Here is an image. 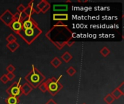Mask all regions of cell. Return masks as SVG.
Instances as JSON below:
<instances>
[{"instance_id": "obj_1", "label": "cell", "mask_w": 124, "mask_h": 104, "mask_svg": "<svg viewBox=\"0 0 124 104\" xmlns=\"http://www.w3.org/2000/svg\"><path fill=\"white\" fill-rule=\"evenodd\" d=\"M46 38L59 50L62 49L68 42L73 39V33L62 22H58L46 33Z\"/></svg>"}, {"instance_id": "obj_2", "label": "cell", "mask_w": 124, "mask_h": 104, "mask_svg": "<svg viewBox=\"0 0 124 104\" xmlns=\"http://www.w3.org/2000/svg\"><path fill=\"white\" fill-rule=\"evenodd\" d=\"M41 33L42 30L39 27V25H36L31 28H22L17 34L19 35L26 43L30 45L33 43Z\"/></svg>"}, {"instance_id": "obj_3", "label": "cell", "mask_w": 124, "mask_h": 104, "mask_svg": "<svg viewBox=\"0 0 124 104\" xmlns=\"http://www.w3.org/2000/svg\"><path fill=\"white\" fill-rule=\"evenodd\" d=\"M25 80L32 87V88H37L43 82L45 81L46 77L33 64L32 69L25 75Z\"/></svg>"}, {"instance_id": "obj_4", "label": "cell", "mask_w": 124, "mask_h": 104, "mask_svg": "<svg viewBox=\"0 0 124 104\" xmlns=\"http://www.w3.org/2000/svg\"><path fill=\"white\" fill-rule=\"evenodd\" d=\"M62 77V75H60L57 79L55 77H52L48 79L46 81H45L47 85V91L52 96H56L63 88V85L60 82Z\"/></svg>"}, {"instance_id": "obj_5", "label": "cell", "mask_w": 124, "mask_h": 104, "mask_svg": "<svg viewBox=\"0 0 124 104\" xmlns=\"http://www.w3.org/2000/svg\"><path fill=\"white\" fill-rule=\"evenodd\" d=\"M22 78L20 77L19 80L17 82H15L12 83L7 90L6 92L9 95V96H15V97H20L22 95L21 90H20V81Z\"/></svg>"}, {"instance_id": "obj_6", "label": "cell", "mask_w": 124, "mask_h": 104, "mask_svg": "<svg viewBox=\"0 0 124 104\" xmlns=\"http://www.w3.org/2000/svg\"><path fill=\"white\" fill-rule=\"evenodd\" d=\"M0 20L4 23V25L9 27L12 22L14 21L13 14L10 12V10L7 9L5 12H4V13H2V14L0 15Z\"/></svg>"}, {"instance_id": "obj_7", "label": "cell", "mask_w": 124, "mask_h": 104, "mask_svg": "<svg viewBox=\"0 0 124 104\" xmlns=\"http://www.w3.org/2000/svg\"><path fill=\"white\" fill-rule=\"evenodd\" d=\"M28 17H31L33 14H39L40 11L36 8V7L34 6V1H31L28 3V6L25 7V9L23 12Z\"/></svg>"}, {"instance_id": "obj_8", "label": "cell", "mask_w": 124, "mask_h": 104, "mask_svg": "<svg viewBox=\"0 0 124 104\" xmlns=\"http://www.w3.org/2000/svg\"><path fill=\"white\" fill-rule=\"evenodd\" d=\"M36 25H39L38 23L32 17H28L23 22V28H33Z\"/></svg>"}, {"instance_id": "obj_9", "label": "cell", "mask_w": 124, "mask_h": 104, "mask_svg": "<svg viewBox=\"0 0 124 104\" xmlns=\"http://www.w3.org/2000/svg\"><path fill=\"white\" fill-rule=\"evenodd\" d=\"M12 30H13L15 33H17L23 28V22L21 20H15L12 22L10 26L9 27Z\"/></svg>"}, {"instance_id": "obj_10", "label": "cell", "mask_w": 124, "mask_h": 104, "mask_svg": "<svg viewBox=\"0 0 124 104\" xmlns=\"http://www.w3.org/2000/svg\"><path fill=\"white\" fill-rule=\"evenodd\" d=\"M53 20L57 22H62L68 20V14L66 13H54L53 14Z\"/></svg>"}, {"instance_id": "obj_11", "label": "cell", "mask_w": 124, "mask_h": 104, "mask_svg": "<svg viewBox=\"0 0 124 104\" xmlns=\"http://www.w3.org/2000/svg\"><path fill=\"white\" fill-rule=\"evenodd\" d=\"M20 90H21L22 94L25 96H28L31 93V91L33 90V88L28 83H25L22 86H20Z\"/></svg>"}, {"instance_id": "obj_12", "label": "cell", "mask_w": 124, "mask_h": 104, "mask_svg": "<svg viewBox=\"0 0 124 104\" xmlns=\"http://www.w3.org/2000/svg\"><path fill=\"white\" fill-rule=\"evenodd\" d=\"M6 46L11 52L13 53L19 48L20 45L17 41H15V42H12V43H8Z\"/></svg>"}, {"instance_id": "obj_13", "label": "cell", "mask_w": 124, "mask_h": 104, "mask_svg": "<svg viewBox=\"0 0 124 104\" xmlns=\"http://www.w3.org/2000/svg\"><path fill=\"white\" fill-rule=\"evenodd\" d=\"M7 104H18L20 102V98L15 96H9L5 99Z\"/></svg>"}, {"instance_id": "obj_14", "label": "cell", "mask_w": 124, "mask_h": 104, "mask_svg": "<svg viewBox=\"0 0 124 104\" xmlns=\"http://www.w3.org/2000/svg\"><path fill=\"white\" fill-rule=\"evenodd\" d=\"M68 9V6L67 4H54L53 10L54 11H66Z\"/></svg>"}, {"instance_id": "obj_15", "label": "cell", "mask_w": 124, "mask_h": 104, "mask_svg": "<svg viewBox=\"0 0 124 104\" xmlns=\"http://www.w3.org/2000/svg\"><path fill=\"white\" fill-rule=\"evenodd\" d=\"M50 64L52 65L53 67H54L55 69L58 68L61 64H62V61L58 58V57H54L51 62Z\"/></svg>"}, {"instance_id": "obj_16", "label": "cell", "mask_w": 124, "mask_h": 104, "mask_svg": "<svg viewBox=\"0 0 124 104\" xmlns=\"http://www.w3.org/2000/svg\"><path fill=\"white\" fill-rule=\"evenodd\" d=\"M61 59H62L65 63H68V62L73 59V56H72L68 51H66V52H65V53L61 56Z\"/></svg>"}, {"instance_id": "obj_17", "label": "cell", "mask_w": 124, "mask_h": 104, "mask_svg": "<svg viewBox=\"0 0 124 104\" xmlns=\"http://www.w3.org/2000/svg\"><path fill=\"white\" fill-rule=\"evenodd\" d=\"M111 96L115 98V100H116V99H118V98H120L122 96H124V94L116 88L111 93Z\"/></svg>"}, {"instance_id": "obj_18", "label": "cell", "mask_w": 124, "mask_h": 104, "mask_svg": "<svg viewBox=\"0 0 124 104\" xmlns=\"http://www.w3.org/2000/svg\"><path fill=\"white\" fill-rule=\"evenodd\" d=\"M104 101L107 104H112L115 101V98L111 96L110 93H109L104 98Z\"/></svg>"}, {"instance_id": "obj_19", "label": "cell", "mask_w": 124, "mask_h": 104, "mask_svg": "<svg viewBox=\"0 0 124 104\" xmlns=\"http://www.w3.org/2000/svg\"><path fill=\"white\" fill-rule=\"evenodd\" d=\"M47 3H48V1H47L46 0H41V1H40L37 4V5H36V8L41 12V10L47 4Z\"/></svg>"}, {"instance_id": "obj_20", "label": "cell", "mask_w": 124, "mask_h": 104, "mask_svg": "<svg viewBox=\"0 0 124 104\" xmlns=\"http://www.w3.org/2000/svg\"><path fill=\"white\" fill-rule=\"evenodd\" d=\"M100 54L104 56V57H106V56H108L110 54V49L108 48V47H106V46H104L101 50H100Z\"/></svg>"}, {"instance_id": "obj_21", "label": "cell", "mask_w": 124, "mask_h": 104, "mask_svg": "<svg viewBox=\"0 0 124 104\" xmlns=\"http://www.w3.org/2000/svg\"><path fill=\"white\" fill-rule=\"evenodd\" d=\"M66 73H67L69 76L72 77V76H73V75L76 73V69L73 67H70L68 68V69L66 70Z\"/></svg>"}, {"instance_id": "obj_22", "label": "cell", "mask_w": 124, "mask_h": 104, "mask_svg": "<svg viewBox=\"0 0 124 104\" xmlns=\"http://www.w3.org/2000/svg\"><path fill=\"white\" fill-rule=\"evenodd\" d=\"M6 41L8 43H12V42H15L17 41V38L15 35H14L13 34H9L7 38H6Z\"/></svg>"}, {"instance_id": "obj_23", "label": "cell", "mask_w": 124, "mask_h": 104, "mask_svg": "<svg viewBox=\"0 0 124 104\" xmlns=\"http://www.w3.org/2000/svg\"><path fill=\"white\" fill-rule=\"evenodd\" d=\"M38 88H39V90H40L42 93H46V92L47 91V85H46V83L45 81L43 82Z\"/></svg>"}, {"instance_id": "obj_24", "label": "cell", "mask_w": 124, "mask_h": 104, "mask_svg": "<svg viewBox=\"0 0 124 104\" xmlns=\"http://www.w3.org/2000/svg\"><path fill=\"white\" fill-rule=\"evenodd\" d=\"M6 70L8 73H13V72H15V67L12 64H9L7 67Z\"/></svg>"}, {"instance_id": "obj_25", "label": "cell", "mask_w": 124, "mask_h": 104, "mask_svg": "<svg viewBox=\"0 0 124 104\" xmlns=\"http://www.w3.org/2000/svg\"><path fill=\"white\" fill-rule=\"evenodd\" d=\"M25 9V7L23 4H19V5L17 6V12H19V13H23Z\"/></svg>"}, {"instance_id": "obj_26", "label": "cell", "mask_w": 124, "mask_h": 104, "mask_svg": "<svg viewBox=\"0 0 124 104\" xmlns=\"http://www.w3.org/2000/svg\"><path fill=\"white\" fill-rule=\"evenodd\" d=\"M50 7H51V4L48 2V3H47V4H46V6H45V7H44L41 10V12H41V13H43V14H45V13H46V12L49 9H50Z\"/></svg>"}, {"instance_id": "obj_27", "label": "cell", "mask_w": 124, "mask_h": 104, "mask_svg": "<svg viewBox=\"0 0 124 104\" xmlns=\"http://www.w3.org/2000/svg\"><path fill=\"white\" fill-rule=\"evenodd\" d=\"M0 81H1L3 84H6V83H8L9 80H8V78H7V75H6L5 74L3 75L0 77Z\"/></svg>"}, {"instance_id": "obj_28", "label": "cell", "mask_w": 124, "mask_h": 104, "mask_svg": "<svg viewBox=\"0 0 124 104\" xmlns=\"http://www.w3.org/2000/svg\"><path fill=\"white\" fill-rule=\"evenodd\" d=\"M6 75H7V78H8L9 81L12 80L15 77V75H14V73H7Z\"/></svg>"}, {"instance_id": "obj_29", "label": "cell", "mask_w": 124, "mask_h": 104, "mask_svg": "<svg viewBox=\"0 0 124 104\" xmlns=\"http://www.w3.org/2000/svg\"><path fill=\"white\" fill-rule=\"evenodd\" d=\"M117 88H118V90H120V91L124 95V82L121 83V84Z\"/></svg>"}, {"instance_id": "obj_30", "label": "cell", "mask_w": 124, "mask_h": 104, "mask_svg": "<svg viewBox=\"0 0 124 104\" xmlns=\"http://www.w3.org/2000/svg\"><path fill=\"white\" fill-rule=\"evenodd\" d=\"M74 43H75V41H71L68 42V43H67V44H66V46H68V47H71Z\"/></svg>"}, {"instance_id": "obj_31", "label": "cell", "mask_w": 124, "mask_h": 104, "mask_svg": "<svg viewBox=\"0 0 124 104\" xmlns=\"http://www.w3.org/2000/svg\"><path fill=\"white\" fill-rule=\"evenodd\" d=\"M46 104H57V103H56L54 101H53L52 99H50V100H49V101L46 102Z\"/></svg>"}, {"instance_id": "obj_32", "label": "cell", "mask_w": 124, "mask_h": 104, "mask_svg": "<svg viewBox=\"0 0 124 104\" xmlns=\"http://www.w3.org/2000/svg\"></svg>"}]
</instances>
